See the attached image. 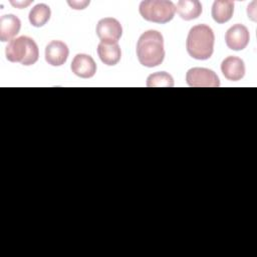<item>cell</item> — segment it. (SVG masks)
Returning <instances> with one entry per match:
<instances>
[{"instance_id": "1", "label": "cell", "mask_w": 257, "mask_h": 257, "mask_svg": "<svg viewBox=\"0 0 257 257\" xmlns=\"http://www.w3.org/2000/svg\"><path fill=\"white\" fill-rule=\"evenodd\" d=\"M137 56L140 63L146 67L160 65L165 58L164 38L157 30L145 31L137 43Z\"/></svg>"}, {"instance_id": "2", "label": "cell", "mask_w": 257, "mask_h": 257, "mask_svg": "<svg viewBox=\"0 0 257 257\" xmlns=\"http://www.w3.org/2000/svg\"><path fill=\"white\" fill-rule=\"evenodd\" d=\"M214 42L215 35L212 28L206 24H198L189 31L186 48L191 57L198 60H206L213 54Z\"/></svg>"}, {"instance_id": "3", "label": "cell", "mask_w": 257, "mask_h": 257, "mask_svg": "<svg viewBox=\"0 0 257 257\" xmlns=\"http://www.w3.org/2000/svg\"><path fill=\"white\" fill-rule=\"evenodd\" d=\"M5 54L10 62H19L22 65L28 66L38 60L39 49L31 37L19 36L8 43Z\"/></svg>"}, {"instance_id": "4", "label": "cell", "mask_w": 257, "mask_h": 257, "mask_svg": "<svg viewBox=\"0 0 257 257\" xmlns=\"http://www.w3.org/2000/svg\"><path fill=\"white\" fill-rule=\"evenodd\" d=\"M141 16L150 22L167 23L176 13V5L168 0H145L139 6Z\"/></svg>"}, {"instance_id": "5", "label": "cell", "mask_w": 257, "mask_h": 257, "mask_svg": "<svg viewBox=\"0 0 257 257\" xmlns=\"http://www.w3.org/2000/svg\"><path fill=\"white\" fill-rule=\"evenodd\" d=\"M186 81L192 87H218L220 80L218 75L209 68L193 67L187 71Z\"/></svg>"}, {"instance_id": "6", "label": "cell", "mask_w": 257, "mask_h": 257, "mask_svg": "<svg viewBox=\"0 0 257 257\" xmlns=\"http://www.w3.org/2000/svg\"><path fill=\"white\" fill-rule=\"evenodd\" d=\"M122 34V27L118 20L112 17L100 19L96 24V35L100 42L113 44L117 43Z\"/></svg>"}, {"instance_id": "7", "label": "cell", "mask_w": 257, "mask_h": 257, "mask_svg": "<svg viewBox=\"0 0 257 257\" xmlns=\"http://www.w3.org/2000/svg\"><path fill=\"white\" fill-rule=\"evenodd\" d=\"M249 40L250 34L248 28L240 23L231 26L225 34L226 45L235 51L243 50L248 45Z\"/></svg>"}, {"instance_id": "8", "label": "cell", "mask_w": 257, "mask_h": 257, "mask_svg": "<svg viewBox=\"0 0 257 257\" xmlns=\"http://www.w3.org/2000/svg\"><path fill=\"white\" fill-rule=\"evenodd\" d=\"M70 68L71 71L78 77L90 78L96 72V63L90 55L78 53L72 59Z\"/></svg>"}, {"instance_id": "9", "label": "cell", "mask_w": 257, "mask_h": 257, "mask_svg": "<svg viewBox=\"0 0 257 257\" xmlns=\"http://www.w3.org/2000/svg\"><path fill=\"white\" fill-rule=\"evenodd\" d=\"M69 54L67 45L59 40H52L45 47V60L52 66H60L65 63Z\"/></svg>"}, {"instance_id": "10", "label": "cell", "mask_w": 257, "mask_h": 257, "mask_svg": "<svg viewBox=\"0 0 257 257\" xmlns=\"http://www.w3.org/2000/svg\"><path fill=\"white\" fill-rule=\"evenodd\" d=\"M221 70L228 80L238 81L245 75V64L237 56H228L221 63Z\"/></svg>"}, {"instance_id": "11", "label": "cell", "mask_w": 257, "mask_h": 257, "mask_svg": "<svg viewBox=\"0 0 257 257\" xmlns=\"http://www.w3.org/2000/svg\"><path fill=\"white\" fill-rule=\"evenodd\" d=\"M21 28L20 19L13 14H5L0 18V40L11 41L19 33Z\"/></svg>"}, {"instance_id": "12", "label": "cell", "mask_w": 257, "mask_h": 257, "mask_svg": "<svg viewBox=\"0 0 257 257\" xmlns=\"http://www.w3.org/2000/svg\"><path fill=\"white\" fill-rule=\"evenodd\" d=\"M212 17L219 23L228 22L234 13V2L230 0H216L212 5Z\"/></svg>"}, {"instance_id": "13", "label": "cell", "mask_w": 257, "mask_h": 257, "mask_svg": "<svg viewBox=\"0 0 257 257\" xmlns=\"http://www.w3.org/2000/svg\"><path fill=\"white\" fill-rule=\"evenodd\" d=\"M97 54L100 60L108 66H113L117 64L121 57L120 47L117 43L107 44L100 42L97 45Z\"/></svg>"}, {"instance_id": "14", "label": "cell", "mask_w": 257, "mask_h": 257, "mask_svg": "<svg viewBox=\"0 0 257 257\" xmlns=\"http://www.w3.org/2000/svg\"><path fill=\"white\" fill-rule=\"evenodd\" d=\"M176 11L182 19L190 21L201 15L202 4L198 0H181L176 5Z\"/></svg>"}, {"instance_id": "15", "label": "cell", "mask_w": 257, "mask_h": 257, "mask_svg": "<svg viewBox=\"0 0 257 257\" xmlns=\"http://www.w3.org/2000/svg\"><path fill=\"white\" fill-rule=\"evenodd\" d=\"M51 10L48 5L40 3L35 5L29 12V22L34 27H42L50 19Z\"/></svg>"}, {"instance_id": "16", "label": "cell", "mask_w": 257, "mask_h": 257, "mask_svg": "<svg viewBox=\"0 0 257 257\" xmlns=\"http://www.w3.org/2000/svg\"><path fill=\"white\" fill-rule=\"evenodd\" d=\"M147 86L149 87H173L174 79L171 74L165 71L152 73L147 78Z\"/></svg>"}, {"instance_id": "17", "label": "cell", "mask_w": 257, "mask_h": 257, "mask_svg": "<svg viewBox=\"0 0 257 257\" xmlns=\"http://www.w3.org/2000/svg\"><path fill=\"white\" fill-rule=\"evenodd\" d=\"M73 9H77V10H79V9H84L88 4H89V1H77V2H75V1H68L67 2Z\"/></svg>"}, {"instance_id": "18", "label": "cell", "mask_w": 257, "mask_h": 257, "mask_svg": "<svg viewBox=\"0 0 257 257\" xmlns=\"http://www.w3.org/2000/svg\"><path fill=\"white\" fill-rule=\"evenodd\" d=\"M30 3H31V1H28L27 3H25V2H13V1H11V4H12L13 6H16V7H19V8H23V7L27 6V5H29Z\"/></svg>"}]
</instances>
